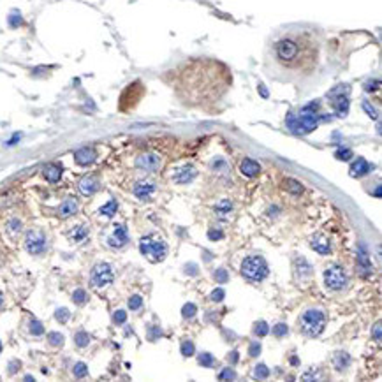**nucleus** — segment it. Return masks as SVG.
<instances>
[{
  "instance_id": "nucleus-8",
  "label": "nucleus",
  "mask_w": 382,
  "mask_h": 382,
  "mask_svg": "<svg viewBox=\"0 0 382 382\" xmlns=\"http://www.w3.org/2000/svg\"><path fill=\"white\" fill-rule=\"evenodd\" d=\"M25 249L27 252L34 254V256L43 254L46 250V236L41 231H29L25 238Z\"/></svg>"
},
{
  "instance_id": "nucleus-22",
  "label": "nucleus",
  "mask_w": 382,
  "mask_h": 382,
  "mask_svg": "<svg viewBox=\"0 0 382 382\" xmlns=\"http://www.w3.org/2000/svg\"><path fill=\"white\" fill-rule=\"evenodd\" d=\"M116 208H118V205H116L115 199H111L108 205H104L101 208V215H106V217H109V219H111V217L116 213Z\"/></svg>"
},
{
  "instance_id": "nucleus-43",
  "label": "nucleus",
  "mask_w": 382,
  "mask_h": 382,
  "mask_svg": "<svg viewBox=\"0 0 382 382\" xmlns=\"http://www.w3.org/2000/svg\"><path fill=\"white\" fill-rule=\"evenodd\" d=\"M215 280L217 282H227L229 277H227V271L226 270H217L215 271Z\"/></svg>"
},
{
  "instance_id": "nucleus-33",
  "label": "nucleus",
  "mask_w": 382,
  "mask_h": 382,
  "mask_svg": "<svg viewBox=\"0 0 382 382\" xmlns=\"http://www.w3.org/2000/svg\"><path fill=\"white\" fill-rule=\"evenodd\" d=\"M335 157L338 160H349L350 157H352V151L349 150V148H338L335 153Z\"/></svg>"
},
{
  "instance_id": "nucleus-3",
  "label": "nucleus",
  "mask_w": 382,
  "mask_h": 382,
  "mask_svg": "<svg viewBox=\"0 0 382 382\" xmlns=\"http://www.w3.org/2000/svg\"><path fill=\"white\" fill-rule=\"evenodd\" d=\"M299 324H301V331L308 336H319L322 331H324L326 326V315L322 310L319 308H308L307 312H303L301 319H299Z\"/></svg>"
},
{
  "instance_id": "nucleus-12",
  "label": "nucleus",
  "mask_w": 382,
  "mask_h": 382,
  "mask_svg": "<svg viewBox=\"0 0 382 382\" xmlns=\"http://www.w3.org/2000/svg\"><path fill=\"white\" fill-rule=\"evenodd\" d=\"M371 169H373V166H371V164H368L364 159H357L356 162H352V166H350L349 174H350V176H354V178H359V176H364V174H368Z\"/></svg>"
},
{
  "instance_id": "nucleus-32",
  "label": "nucleus",
  "mask_w": 382,
  "mask_h": 382,
  "mask_svg": "<svg viewBox=\"0 0 382 382\" xmlns=\"http://www.w3.org/2000/svg\"><path fill=\"white\" fill-rule=\"evenodd\" d=\"M141 307H143V298H141V296L136 294V296H132V298L129 299V308L130 310L136 312V310H139Z\"/></svg>"
},
{
  "instance_id": "nucleus-31",
  "label": "nucleus",
  "mask_w": 382,
  "mask_h": 382,
  "mask_svg": "<svg viewBox=\"0 0 382 382\" xmlns=\"http://www.w3.org/2000/svg\"><path fill=\"white\" fill-rule=\"evenodd\" d=\"M29 328H30V333H32V335H36V336L43 335V331H44L43 324H41L39 321H36V319H32V321H30V326H29Z\"/></svg>"
},
{
  "instance_id": "nucleus-46",
  "label": "nucleus",
  "mask_w": 382,
  "mask_h": 382,
  "mask_svg": "<svg viewBox=\"0 0 382 382\" xmlns=\"http://www.w3.org/2000/svg\"><path fill=\"white\" fill-rule=\"evenodd\" d=\"M375 340H377V342H380V322H377V324H375Z\"/></svg>"
},
{
  "instance_id": "nucleus-23",
  "label": "nucleus",
  "mask_w": 382,
  "mask_h": 382,
  "mask_svg": "<svg viewBox=\"0 0 382 382\" xmlns=\"http://www.w3.org/2000/svg\"><path fill=\"white\" fill-rule=\"evenodd\" d=\"M198 363L201 364V366H205V368H212L213 364H215V359H213L212 354L203 352V354H199L198 356Z\"/></svg>"
},
{
  "instance_id": "nucleus-14",
  "label": "nucleus",
  "mask_w": 382,
  "mask_h": 382,
  "mask_svg": "<svg viewBox=\"0 0 382 382\" xmlns=\"http://www.w3.org/2000/svg\"><path fill=\"white\" fill-rule=\"evenodd\" d=\"M153 190H155V185L151 183V181H137L134 185V194L139 199H148L153 194Z\"/></svg>"
},
{
  "instance_id": "nucleus-26",
  "label": "nucleus",
  "mask_w": 382,
  "mask_h": 382,
  "mask_svg": "<svg viewBox=\"0 0 382 382\" xmlns=\"http://www.w3.org/2000/svg\"><path fill=\"white\" fill-rule=\"evenodd\" d=\"M268 375H270V370H268L266 364H256V368H254V377L256 378H266Z\"/></svg>"
},
{
  "instance_id": "nucleus-45",
  "label": "nucleus",
  "mask_w": 382,
  "mask_h": 382,
  "mask_svg": "<svg viewBox=\"0 0 382 382\" xmlns=\"http://www.w3.org/2000/svg\"><path fill=\"white\" fill-rule=\"evenodd\" d=\"M208 238L212 240V242H217V240L222 238V231H217V229H212V231L208 233Z\"/></svg>"
},
{
  "instance_id": "nucleus-16",
  "label": "nucleus",
  "mask_w": 382,
  "mask_h": 382,
  "mask_svg": "<svg viewBox=\"0 0 382 382\" xmlns=\"http://www.w3.org/2000/svg\"><path fill=\"white\" fill-rule=\"evenodd\" d=\"M240 171H242V174H245V176L254 178V176H257V174L261 173V166L256 162V160L245 159L242 162V166H240Z\"/></svg>"
},
{
  "instance_id": "nucleus-40",
  "label": "nucleus",
  "mask_w": 382,
  "mask_h": 382,
  "mask_svg": "<svg viewBox=\"0 0 382 382\" xmlns=\"http://www.w3.org/2000/svg\"><path fill=\"white\" fill-rule=\"evenodd\" d=\"M224 296H226V292H224V289H220V287H217L215 291L212 292V301H215V303H219V301H222L224 299Z\"/></svg>"
},
{
  "instance_id": "nucleus-10",
  "label": "nucleus",
  "mask_w": 382,
  "mask_h": 382,
  "mask_svg": "<svg viewBox=\"0 0 382 382\" xmlns=\"http://www.w3.org/2000/svg\"><path fill=\"white\" fill-rule=\"evenodd\" d=\"M196 167L190 166V164H187V166H181L178 167L176 171H174L173 174V180L176 181V183H188V181H192L196 178Z\"/></svg>"
},
{
  "instance_id": "nucleus-29",
  "label": "nucleus",
  "mask_w": 382,
  "mask_h": 382,
  "mask_svg": "<svg viewBox=\"0 0 382 382\" xmlns=\"http://www.w3.org/2000/svg\"><path fill=\"white\" fill-rule=\"evenodd\" d=\"M72 373L76 375L78 378H81V377H85V375L88 373V368H87V364L85 363H76L74 364V368H72Z\"/></svg>"
},
{
  "instance_id": "nucleus-24",
  "label": "nucleus",
  "mask_w": 382,
  "mask_h": 382,
  "mask_svg": "<svg viewBox=\"0 0 382 382\" xmlns=\"http://www.w3.org/2000/svg\"><path fill=\"white\" fill-rule=\"evenodd\" d=\"M48 343H50V345H53V347L64 345V336H62L58 331H51L50 335H48Z\"/></svg>"
},
{
  "instance_id": "nucleus-39",
  "label": "nucleus",
  "mask_w": 382,
  "mask_h": 382,
  "mask_svg": "<svg viewBox=\"0 0 382 382\" xmlns=\"http://www.w3.org/2000/svg\"><path fill=\"white\" fill-rule=\"evenodd\" d=\"M287 331H289V328H287V324H284V322H280V324H275V328H273V333L277 336H285V335H287Z\"/></svg>"
},
{
  "instance_id": "nucleus-2",
  "label": "nucleus",
  "mask_w": 382,
  "mask_h": 382,
  "mask_svg": "<svg viewBox=\"0 0 382 382\" xmlns=\"http://www.w3.org/2000/svg\"><path fill=\"white\" fill-rule=\"evenodd\" d=\"M321 58V39L307 29H294L280 34L273 41L268 62L280 80H305L315 72Z\"/></svg>"
},
{
  "instance_id": "nucleus-37",
  "label": "nucleus",
  "mask_w": 382,
  "mask_h": 382,
  "mask_svg": "<svg viewBox=\"0 0 382 382\" xmlns=\"http://www.w3.org/2000/svg\"><path fill=\"white\" fill-rule=\"evenodd\" d=\"M235 377H236V373H235V370H233V368H224L222 373H219L220 380H233Z\"/></svg>"
},
{
  "instance_id": "nucleus-44",
  "label": "nucleus",
  "mask_w": 382,
  "mask_h": 382,
  "mask_svg": "<svg viewBox=\"0 0 382 382\" xmlns=\"http://www.w3.org/2000/svg\"><path fill=\"white\" fill-rule=\"evenodd\" d=\"M303 378H305V380H314V378H319V370H314V368H312V370H308L307 373L303 375Z\"/></svg>"
},
{
  "instance_id": "nucleus-15",
  "label": "nucleus",
  "mask_w": 382,
  "mask_h": 382,
  "mask_svg": "<svg viewBox=\"0 0 382 382\" xmlns=\"http://www.w3.org/2000/svg\"><path fill=\"white\" fill-rule=\"evenodd\" d=\"M97 188H99V181H97V178H95V176H85V178H81V180H80V190H81V194L90 196V194H94Z\"/></svg>"
},
{
  "instance_id": "nucleus-49",
  "label": "nucleus",
  "mask_w": 382,
  "mask_h": 382,
  "mask_svg": "<svg viewBox=\"0 0 382 382\" xmlns=\"http://www.w3.org/2000/svg\"><path fill=\"white\" fill-rule=\"evenodd\" d=\"M0 349H2V343H0Z\"/></svg>"
},
{
  "instance_id": "nucleus-9",
  "label": "nucleus",
  "mask_w": 382,
  "mask_h": 382,
  "mask_svg": "<svg viewBox=\"0 0 382 382\" xmlns=\"http://www.w3.org/2000/svg\"><path fill=\"white\" fill-rule=\"evenodd\" d=\"M136 166L146 171H155L160 166V159L153 153H143L136 159Z\"/></svg>"
},
{
  "instance_id": "nucleus-41",
  "label": "nucleus",
  "mask_w": 382,
  "mask_h": 382,
  "mask_svg": "<svg viewBox=\"0 0 382 382\" xmlns=\"http://www.w3.org/2000/svg\"><path fill=\"white\" fill-rule=\"evenodd\" d=\"M231 210H233V205L229 201H222L220 205H217V212L222 213V215L224 213H227V212H231Z\"/></svg>"
},
{
  "instance_id": "nucleus-28",
  "label": "nucleus",
  "mask_w": 382,
  "mask_h": 382,
  "mask_svg": "<svg viewBox=\"0 0 382 382\" xmlns=\"http://www.w3.org/2000/svg\"><path fill=\"white\" fill-rule=\"evenodd\" d=\"M196 312H198V308H196L194 303H187V305L181 308V315H183L185 319H192L196 315Z\"/></svg>"
},
{
  "instance_id": "nucleus-34",
  "label": "nucleus",
  "mask_w": 382,
  "mask_h": 382,
  "mask_svg": "<svg viewBox=\"0 0 382 382\" xmlns=\"http://www.w3.org/2000/svg\"><path fill=\"white\" fill-rule=\"evenodd\" d=\"M196 352V347L192 342H183L181 343V354H183L185 357H190L192 354Z\"/></svg>"
},
{
  "instance_id": "nucleus-6",
  "label": "nucleus",
  "mask_w": 382,
  "mask_h": 382,
  "mask_svg": "<svg viewBox=\"0 0 382 382\" xmlns=\"http://www.w3.org/2000/svg\"><path fill=\"white\" fill-rule=\"evenodd\" d=\"M324 284L331 291H342L347 285V273L340 264H333L324 271Z\"/></svg>"
},
{
  "instance_id": "nucleus-17",
  "label": "nucleus",
  "mask_w": 382,
  "mask_h": 382,
  "mask_svg": "<svg viewBox=\"0 0 382 382\" xmlns=\"http://www.w3.org/2000/svg\"><path fill=\"white\" fill-rule=\"evenodd\" d=\"M43 174H44V178H46L48 181L55 183V181L60 180V176H62V167L58 166V164H48V166L43 169Z\"/></svg>"
},
{
  "instance_id": "nucleus-13",
  "label": "nucleus",
  "mask_w": 382,
  "mask_h": 382,
  "mask_svg": "<svg viewBox=\"0 0 382 382\" xmlns=\"http://www.w3.org/2000/svg\"><path fill=\"white\" fill-rule=\"evenodd\" d=\"M95 150L94 148H80V150L76 151L74 153V159L78 164H81V166H88V164H92L95 160Z\"/></svg>"
},
{
  "instance_id": "nucleus-21",
  "label": "nucleus",
  "mask_w": 382,
  "mask_h": 382,
  "mask_svg": "<svg viewBox=\"0 0 382 382\" xmlns=\"http://www.w3.org/2000/svg\"><path fill=\"white\" fill-rule=\"evenodd\" d=\"M74 342L78 347H87L90 343V336H88L87 331H78L74 335Z\"/></svg>"
},
{
  "instance_id": "nucleus-30",
  "label": "nucleus",
  "mask_w": 382,
  "mask_h": 382,
  "mask_svg": "<svg viewBox=\"0 0 382 382\" xmlns=\"http://www.w3.org/2000/svg\"><path fill=\"white\" fill-rule=\"evenodd\" d=\"M268 324L264 321H259V322H256V326H254V335L256 336H264L268 333Z\"/></svg>"
},
{
  "instance_id": "nucleus-11",
  "label": "nucleus",
  "mask_w": 382,
  "mask_h": 382,
  "mask_svg": "<svg viewBox=\"0 0 382 382\" xmlns=\"http://www.w3.org/2000/svg\"><path fill=\"white\" fill-rule=\"evenodd\" d=\"M127 242H129V236H127L125 227H122V226L115 227V231H113L111 236L108 238L109 247H113V249H120V247H123Z\"/></svg>"
},
{
  "instance_id": "nucleus-48",
  "label": "nucleus",
  "mask_w": 382,
  "mask_h": 382,
  "mask_svg": "<svg viewBox=\"0 0 382 382\" xmlns=\"http://www.w3.org/2000/svg\"><path fill=\"white\" fill-rule=\"evenodd\" d=\"M2 299H4V298H2V292H0V305H2Z\"/></svg>"
},
{
  "instance_id": "nucleus-5",
  "label": "nucleus",
  "mask_w": 382,
  "mask_h": 382,
  "mask_svg": "<svg viewBox=\"0 0 382 382\" xmlns=\"http://www.w3.org/2000/svg\"><path fill=\"white\" fill-rule=\"evenodd\" d=\"M139 249L141 254H143L146 259H150L151 263H160V261L166 257L167 252V245L160 240L151 238V236H144L139 242Z\"/></svg>"
},
{
  "instance_id": "nucleus-25",
  "label": "nucleus",
  "mask_w": 382,
  "mask_h": 382,
  "mask_svg": "<svg viewBox=\"0 0 382 382\" xmlns=\"http://www.w3.org/2000/svg\"><path fill=\"white\" fill-rule=\"evenodd\" d=\"M347 364H349V356H347L345 352H338V354H336V359H335L336 370H343Z\"/></svg>"
},
{
  "instance_id": "nucleus-7",
  "label": "nucleus",
  "mask_w": 382,
  "mask_h": 382,
  "mask_svg": "<svg viewBox=\"0 0 382 382\" xmlns=\"http://www.w3.org/2000/svg\"><path fill=\"white\" fill-rule=\"evenodd\" d=\"M113 282V268L108 263H99L94 266L90 275V284L97 289H102Z\"/></svg>"
},
{
  "instance_id": "nucleus-18",
  "label": "nucleus",
  "mask_w": 382,
  "mask_h": 382,
  "mask_svg": "<svg viewBox=\"0 0 382 382\" xmlns=\"http://www.w3.org/2000/svg\"><path fill=\"white\" fill-rule=\"evenodd\" d=\"M78 212V201H76L74 198H69L65 199L64 203L60 205V210H58V213H60L62 217H69V215H74V213Z\"/></svg>"
},
{
  "instance_id": "nucleus-42",
  "label": "nucleus",
  "mask_w": 382,
  "mask_h": 382,
  "mask_svg": "<svg viewBox=\"0 0 382 382\" xmlns=\"http://www.w3.org/2000/svg\"><path fill=\"white\" fill-rule=\"evenodd\" d=\"M249 354L252 357H257L261 354V343H257V342H254V343H250V350H249Z\"/></svg>"
},
{
  "instance_id": "nucleus-36",
  "label": "nucleus",
  "mask_w": 382,
  "mask_h": 382,
  "mask_svg": "<svg viewBox=\"0 0 382 382\" xmlns=\"http://www.w3.org/2000/svg\"><path fill=\"white\" fill-rule=\"evenodd\" d=\"M69 310L67 308H58L57 312H55V319H57L58 322H67L69 321Z\"/></svg>"
},
{
  "instance_id": "nucleus-20",
  "label": "nucleus",
  "mask_w": 382,
  "mask_h": 382,
  "mask_svg": "<svg viewBox=\"0 0 382 382\" xmlns=\"http://www.w3.org/2000/svg\"><path fill=\"white\" fill-rule=\"evenodd\" d=\"M71 240L72 242H76V243H80V242H83L85 238L88 236V227L87 226H78V227H74L71 231Z\"/></svg>"
},
{
  "instance_id": "nucleus-27",
  "label": "nucleus",
  "mask_w": 382,
  "mask_h": 382,
  "mask_svg": "<svg viewBox=\"0 0 382 382\" xmlns=\"http://www.w3.org/2000/svg\"><path fill=\"white\" fill-rule=\"evenodd\" d=\"M72 299H74L76 305H85L87 303V292L83 289H76L74 294H72Z\"/></svg>"
},
{
  "instance_id": "nucleus-47",
  "label": "nucleus",
  "mask_w": 382,
  "mask_h": 382,
  "mask_svg": "<svg viewBox=\"0 0 382 382\" xmlns=\"http://www.w3.org/2000/svg\"><path fill=\"white\" fill-rule=\"evenodd\" d=\"M236 357H238V354H231V361H233V363H236V361H238V359H236Z\"/></svg>"
},
{
  "instance_id": "nucleus-4",
  "label": "nucleus",
  "mask_w": 382,
  "mask_h": 382,
  "mask_svg": "<svg viewBox=\"0 0 382 382\" xmlns=\"http://www.w3.org/2000/svg\"><path fill=\"white\" fill-rule=\"evenodd\" d=\"M268 264L263 257L259 256H252V257H247L242 264V275L249 280H254V282H261L268 277Z\"/></svg>"
},
{
  "instance_id": "nucleus-35",
  "label": "nucleus",
  "mask_w": 382,
  "mask_h": 382,
  "mask_svg": "<svg viewBox=\"0 0 382 382\" xmlns=\"http://www.w3.org/2000/svg\"><path fill=\"white\" fill-rule=\"evenodd\" d=\"M22 229V222H20L18 219H11L9 220V224H8V231L11 233V235H16V233Z\"/></svg>"
},
{
  "instance_id": "nucleus-38",
  "label": "nucleus",
  "mask_w": 382,
  "mask_h": 382,
  "mask_svg": "<svg viewBox=\"0 0 382 382\" xmlns=\"http://www.w3.org/2000/svg\"><path fill=\"white\" fill-rule=\"evenodd\" d=\"M125 321H127L125 310H116L115 314H113V322H115V324H123Z\"/></svg>"
},
{
  "instance_id": "nucleus-19",
  "label": "nucleus",
  "mask_w": 382,
  "mask_h": 382,
  "mask_svg": "<svg viewBox=\"0 0 382 382\" xmlns=\"http://www.w3.org/2000/svg\"><path fill=\"white\" fill-rule=\"evenodd\" d=\"M312 249H314L315 252L322 254V256H328V254L331 252V247H329V243L326 242L322 236H317V238H314V242H312Z\"/></svg>"
},
{
  "instance_id": "nucleus-1",
  "label": "nucleus",
  "mask_w": 382,
  "mask_h": 382,
  "mask_svg": "<svg viewBox=\"0 0 382 382\" xmlns=\"http://www.w3.org/2000/svg\"><path fill=\"white\" fill-rule=\"evenodd\" d=\"M176 97L188 108L215 111L233 85L231 71L212 58H192L166 74Z\"/></svg>"
}]
</instances>
